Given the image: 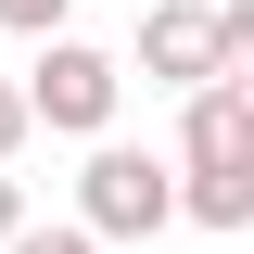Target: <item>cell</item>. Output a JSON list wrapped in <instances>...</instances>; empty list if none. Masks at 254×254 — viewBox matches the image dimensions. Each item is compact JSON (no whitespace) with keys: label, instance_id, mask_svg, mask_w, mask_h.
Wrapping results in <instances>:
<instances>
[{"label":"cell","instance_id":"7","mask_svg":"<svg viewBox=\"0 0 254 254\" xmlns=\"http://www.w3.org/2000/svg\"><path fill=\"white\" fill-rule=\"evenodd\" d=\"M0 254H102V242H89V229H76V216H64V229H38V216H26V229H13V242H0Z\"/></svg>","mask_w":254,"mask_h":254},{"label":"cell","instance_id":"6","mask_svg":"<svg viewBox=\"0 0 254 254\" xmlns=\"http://www.w3.org/2000/svg\"><path fill=\"white\" fill-rule=\"evenodd\" d=\"M51 26H76V0H0V38H51Z\"/></svg>","mask_w":254,"mask_h":254},{"label":"cell","instance_id":"9","mask_svg":"<svg viewBox=\"0 0 254 254\" xmlns=\"http://www.w3.org/2000/svg\"><path fill=\"white\" fill-rule=\"evenodd\" d=\"M13 229H26V178L0 165V242H13Z\"/></svg>","mask_w":254,"mask_h":254},{"label":"cell","instance_id":"4","mask_svg":"<svg viewBox=\"0 0 254 254\" xmlns=\"http://www.w3.org/2000/svg\"><path fill=\"white\" fill-rule=\"evenodd\" d=\"M127 64H140L153 89H203V76H229V64H216V13H203V0H153L140 38H127Z\"/></svg>","mask_w":254,"mask_h":254},{"label":"cell","instance_id":"2","mask_svg":"<svg viewBox=\"0 0 254 254\" xmlns=\"http://www.w3.org/2000/svg\"><path fill=\"white\" fill-rule=\"evenodd\" d=\"M13 89H26V127H51V140H115V102H127V64L102 51V38L51 26V38H38V64L13 76Z\"/></svg>","mask_w":254,"mask_h":254},{"label":"cell","instance_id":"1","mask_svg":"<svg viewBox=\"0 0 254 254\" xmlns=\"http://www.w3.org/2000/svg\"><path fill=\"white\" fill-rule=\"evenodd\" d=\"M178 216L190 229H254V76L178 89Z\"/></svg>","mask_w":254,"mask_h":254},{"label":"cell","instance_id":"3","mask_svg":"<svg viewBox=\"0 0 254 254\" xmlns=\"http://www.w3.org/2000/svg\"><path fill=\"white\" fill-rule=\"evenodd\" d=\"M76 229H89L102 254H115V242H165V229H178V178H165V153H140V140H89V165H76Z\"/></svg>","mask_w":254,"mask_h":254},{"label":"cell","instance_id":"8","mask_svg":"<svg viewBox=\"0 0 254 254\" xmlns=\"http://www.w3.org/2000/svg\"><path fill=\"white\" fill-rule=\"evenodd\" d=\"M26 140H38V127H26V89H13V76H0V165L26 153Z\"/></svg>","mask_w":254,"mask_h":254},{"label":"cell","instance_id":"5","mask_svg":"<svg viewBox=\"0 0 254 254\" xmlns=\"http://www.w3.org/2000/svg\"><path fill=\"white\" fill-rule=\"evenodd\" d=\"M203 13H216V64L242 76V64H254V0H203Z\"/></svg>","mask_w":254,"mask_h":254}]
</instances>
